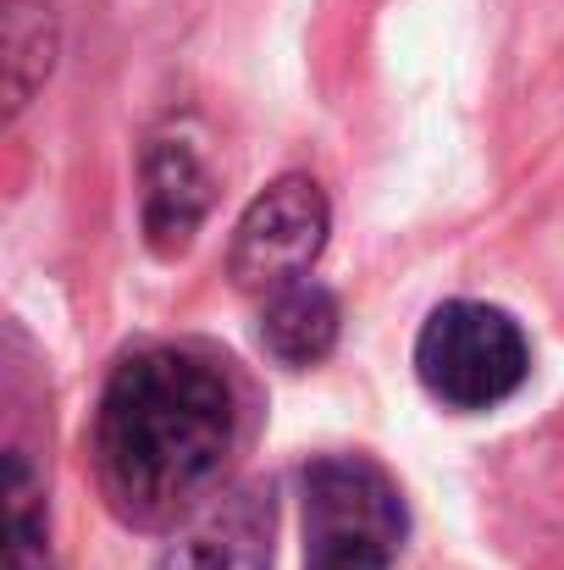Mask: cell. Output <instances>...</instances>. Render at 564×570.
I'll return each instance as SVG.
<instances>
[{
	"mask_svg": "<svg viewBox=\"0 0 564 570\" xmlns=\"http://www.w3.org/2000/svg\"><path fill=\"white\" fill-rule=\"evenodd\" d=\"M238 438V393L221 361L188 344L128 355L95 415V476L128 527H172L216 499Z\"/></svg>",
	"mask_w": 564,
	"mask_h": 570,
	"instance_id": "6da1fadb",
	"label": "cell"
},
{
	"mask_svg": "<svg viewBox=\"0 0 564 570\" xmlns=\"http://www.w3.org/2000/svg\"><path fill=\"white\" fill-rule=\"evenodd\" d=\"M6 549H0V570H50V538H44V499H39V476L28 465L22 449L6 454Z\"/></svg>",
	"mask_w": 564,
	"mask_h": 570,
	"instance_id": "9c48e42d",
	"label": "cell"
},
{
	"mask_svg": "<svg viewBox=\"0 0 564 570\" xmlns=\"http://www.w3.org/2000/svg\"><path fill=\"white\" fill-rule=\"evenodd\" d=\"M210 210V173L184 139H156L145 156V238L161 261L184 255Z\"/></svg>",
	"mask_w": 564,
	"mask_h": 570,
	"instance_id": "8992f818",
	"label": "cell"
},
{
	"mask_svg": "<svg viewBox=\"0 0 564 570\" xmlns=\"http://www.w3.org/2000/svg\"><path fill=\"white\" fill-rule=\"evenodd\" d=\"M156 570H271V499L260 488L216 493Z\"/></svg>",
	"mask_w": 564,
	"mask_h": 570,
	"instance_id": "5b68a950",
	"label": "cell"
},
{
	"mask_svg": "<svg viewBox=\"0 0 564 570\" xmlns=\"http://www.w3.org/2000/svg\"><path fill=\"white\" fill-rule=\"evenodd\" d=\"M305 570H393L404 549V499L366 454L305 465Z\"/></svg>",
	"mask_w": 564,
	"mask_h": 570,
	"instance_id": "7a4b0ae2",
	"label": "cell"
},
{
	"mask_svg": "<svg viewBox=\"0 0 564 570\" xmlns=\"http://www.w3.org/2000/svg\"><path fill=\"white\" fill-rule=\"evenodd\" d=\"M333 344H338V299H333V288L305 277V283H288V288L266 294V305H260V350L277 366L305 372V366L327 361Z\"/></svg>",
	"mask_w": 564,
	"mask_h": 570,
	"instance_id": "ba28073f",
	"label": "cell"
},
{
	"mask_svg": "<svg viewBox=\"0 0 564 570\" xmlns=\"http://www.w3.org/2000/svg\"><path fill=\"white\" fill-rule=\"evenodd\" d=\"M61 50L56 6L50 0H0V100L6 122L28 111V100L50 83Z\"/></svg>",
	"mask_w": 564,
	"mask_h": 570,
	"instance_id": "52a82bcc",
	"label": "cell"
},
{
	"mask_svg": "<svg viewBox=\"0 0 564 570\" xmlns=\"http://www.w3.org/2000/svg\"><path fill=\"white\" fill-rule=\"evenodd\" d=\"M327 233H333V205L321 184L288 173L255 194L249 210L238 216L227 272L244 294H277L288 283H305V272L327 249Z\"/></svg>",
	"mask_w": 564,
	"mask_h": 570,
	"instance_id": "277c9868",
	"label": "cell"
},
{
	"mask_svg": "<svg viewBox=\"0 0 564 570\" xmlns=\"http://www.w3.org/2000/svg\"><path fill=\"white\" fill-rule=\"evenodd\" d=\"M415 372L420 387L448 410H493L526 382L532 350L509 311L482 299H448L426 316L415 338Z\"/></svg>",
	"mask_w": 564,
	"mask_h": 570,
	"instance_id": "3957f363",
	"label": "cell"
}]
</instances>
